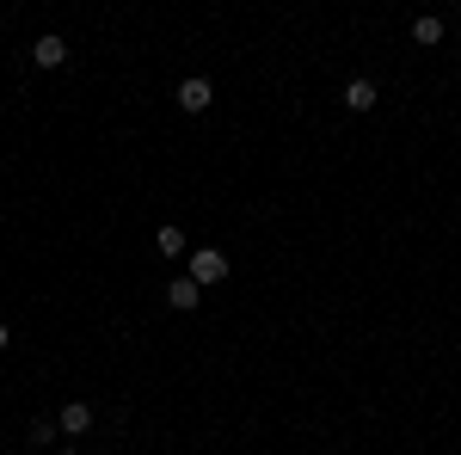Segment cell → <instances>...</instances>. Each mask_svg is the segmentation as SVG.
I'll return each instance as SVG.
<instances>
[{"label":"cell","instance_id":"obj_3","mask_svg":"<svg viewBox=\"0 0 461 455\" xmlns=\"http://www.w3.org/2000/svg\"><path fill=\"white\" fill-rule=\"evenodd\" d=\"M210 105H215V86L203 74H191V80L178 86V111H210Z\"/></svg>","mask_w":461,"mask_h":455},{"label":"cell","instance_id":"obj_8","mask_svg":"<svg viewBox=\"0 0 461 455\" xmlns=\"http://www.w3.org/2000/svg\"><path fill=\"white\" fill-rule=\"evenodd\" d=\"M154 246H160V252H167V259H178V252H185V234H178L173 222H167V228H160V234H154Z\"/></svg>","mask_w":461,"mask_h":455},{"label":"cell","instance_id":"obj_5","mask_svg":"<svg viewBox=\"0 0 461 455\" xmlns=\"http://www.w3.org/2000/svg\"><path fill=\"white\" fill-rule=\"evenodd\" d=\"M197 302H203V289H197L191 278H173V283H167V308H178V314H191Z\"/></svg>","mask_w":461,"mask_h":455},{"label":"cell","instance_id":"obj_9","mask_svg":"<svg viewBox=\"0 0 461 455\" xmlns=\"http://www.w3.org/2000/svg\"><path fill=\"white\" fill-rule=\"evenodd\" d=\"M6 345H13V332H6V320H0V350H6Z\"/></svg>","mask_w":461,"mask_h":455},{"label":"cell","instance_id":"obj_1","mask_svg":"<svg viewBox=\"0 0 461 455\" xmlns=\"http://www.w3.org/2000/svg\"><path fill=\"white\" fill-rule=\"evenodd\" d=\"M221 278H228V252H221V246H197V252H191V283H197V289H215Z\"/></svg>","mask_w":461,"mask_h":455},{"label":"cell","instance_id":"obj_2","mask_svg":"<svg viewBox=\"0 0 461 455\" xmlns=\"http://www.w3.org/2000/svg\"><path fill=\"white\" fill-rule=\"evenodd\" d=\"M32 62H37V68H62V62H68V37L43 32V37L32 43Z\"/></svg>","mask_w":461,"mask_h":455},{"label":"cell","instance_id":"obj_7","mask_svg":"<svg viewBox=\"0 0 461 455\" xmlns=\"http://www.w3.org/2000/svg\"><path fill=\"white\" fill-rule=\"evenodd\" d=\"M412 37H419V43H443V19H437V13H419V19H412Z\"/></svg>","mask_w":461,"mask_h":455},{"label":"cell","instance_id":"obj_4","mask_svg":"<svg viewBox=\"0 0 461 455\" xmlns=\"http://www.w3.org/2000/svg\"><path fill=\"white\" fill-rule=\"evenodd\" d=\"M56 424H62V437H86V431H93V406H86V400H68V406L56 413Z\"/></svg>","mask_w":461,"mask_h":455},{"label":"cell","instance_id":"obj_10","mask_svg":"<svg viewBox=\"0 0 461 455\" xmlns=\"http://www.w3.org/2000/svg\"><path fill=\"white\" fill-rule=\"evenodd\" d=\"M56 455H80V450H56Z\"/></svg>","mask_w":461,"mask_h":455},{"label":"cell","instance_id":"obj_6","mask_svg":"<svg viewBox=\"0 0 461 455\" xmlns=\"http://www.w3.org/2000/svg\"><path fill=\"white\" fill-rule=\"evenodd\" d=\"M345 105H351V111H369V105H375V80H363V74H357V80H345Z\"/></svg>","mask_w":461,"mask_h":455}]
</instances>
